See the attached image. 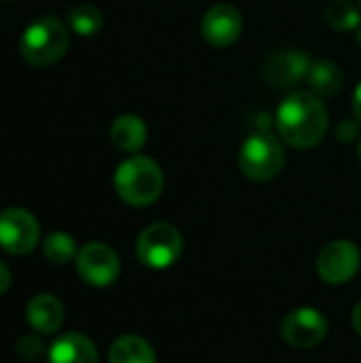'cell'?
<instances>
[{
  "instance_id": "cell-1",
  "label": "cell",
  "mask_w": 361,
  "mask_h": 363,
  "mask_svg": "<svg viewBox=\"0 0 361 363\" xmlns=\"http://www.w3.org/2000/svg\"><path fill=\"white\" fill-rule=\"evenodd\" d=\"M328 123V108L313 91L289 94L277 111V130L283 140L296 149H309L321 143Z\"/></svg>"
},
{
  "instance_id": "cell-2",
  "label": "cell",
  "mask_w": 361,
  "mask_h": 363,
  "mask_svg": "<svg viewBox=\"0 0 361 363\" xmlns=\"http://www.w3.org/2000/svg\"><path fill=\"white\" fill-rule=\"evenodd\" d=\"M164 189V172L157 162L145 155L128 157L117 166L115 191L130 206L153 204Z\"/></svg>"
},
{
  "instance_id": "cell-3",
  "label": "cell",
  "mask_w": 361,
  "mask_h": 363,
  "mask_svg": "<svg viewBox=\"0 0 361 363\" xmlns=\"http://www.w3.org/2000/svg\"><path fill=\"white\" fill-rule=\"evenodd\" d=\"M68 30L55 15H45L23 30L19 51L32 66H49L64 57L68 49Z\"/></svg>"
},
{
  "instance_id": "cell-4",
  "label": "cell",
  "mask_w": 361,
  "mask_h": 363,
  "mask_svg": "<svg viewBox=\"0 0 361 363\" xmlns=\"http://www.w3.org/2000/svg\"><path fill=\"white\" fill-rule=\"evenodd\" d=\"M238 166L240 172L251 181H272L285 166V149L277 136L257 132L243 143L238 151Z\"/></svg>"
},
{
  "instance_id": "cell-5",
  "label": "cell",
  "mask_w": 361,
  "mask_h": 363,
  "mask_svg": "<svg viewBox=\"0 0 361 363\" xmlns=\"http://www.w3.org/2000/svg\"><path fill=\"white\" fill-rule=\"evenodd\" d=\"M183 253V236L170 223H153L136 238V257L151 270L170 268Z\"/></svg>"
},
{
  "instance_id": "cell-6",
  "label": "cell",
  "mask_w": 361,
  "mask_h": 363,
  "mask_svg": "<svg viewBox=\"0 0 361 363\" xmlns=\"http://www.w3.org/2000/svg\"><path fill=\"white\" fill-rule=\"evenodd\" d=\"M77 272L87 285L109 287L117 281L121 272V262L109 245L89 242L77 253Z\"/></svg>"
},
{
  "instance_id": "cell-7",
  "label": "cell",
  "mask_w": 361,
  "mask_h": 363,
  "mask_svg": "<svg viewBox=\"0 0 361 363\" xmlns=\"http://www.w3.org/2000/svg\"><path fill=\"white\" fill-rule=\"evenodd\" d=\"M361 266L360 247L351 240H334L326 245L317 257V272L330 285L349 283Z\"/></svg>"
},
{
  "instance_id": "cell-8",
  "label": "cell",
  "mask_w": 361,
  "mask_h": 363,
  "mask_svg": "<svg viewBox=\"0 0 361 363\" xmlns=\"http://www.w3.org/2000/svg\"><path fill=\"white\" fill-rule=\"evenodd\" d=\"M40 238L38 221L23 208H6L0 213V247L11 255L30 253Z\"/></svg>"
},
{
  "instance_id": "cell-9",
  "label": "cell",
  "mask_w": 361,
  "mask_h": 363,
  "mask_svg": "<svg viewBox=\"0 0 361 363\" xmlns=\"http://www.w3.org/2000/svg\"><path fill=\"white\" fill-rule=\"evenodd\" d=\"M281 334L285 342L296 349H313L326 338L328 319L317 308H296L283 319Z\"/></svg>"
},
{
  "instance_id": "cell-10",
  "label": "cell",
  "mask_w": 361,
  "mask_h": 363,
  "mask_svg": "<svg viewBox=\"0 0 361 363\" xmlns=\"http://www.w3.org/2000/svg\"><path fill=\"white\" fill-rule=\"evenodd\" d=\"M313 62L311 55L302 49H281L272 53L264 64V79L270 87L285 89L302 79H306Z\"/></svg>"
},
{
  "instance_id": "cell-11",
  "label": "cell",
  "mask_w": 361,
  "mask_h": 363,
  "mask_svg": "<svg viewBox=\"0 0 361 363\" xmlns=\"http://www.w3.org/2000/svg\"><path fill=\"white\" fill-rule=\"evenodd\" d=\"M200 32L209 45L230 47L243 34V13L232 4H215L204 13Z\"/></svg>"
},
{
  "instance_id": "cell-12",
  "label": "cell",
  "mask_w": 361,
  "mask_h": 363,
  "mask_svg": "<svg viewBox=\"0 0 361 363\" xmlns=\"http://www.w3.org/2000/svg\"><path fill=\"white\" fill-rule=\"evenodd\" d=\"M26 319L38 334H53L64 323V306L51 294L34 296L26 306Z\"/></svg>"
},
{
  "instance_id": "cell-13",
  "label": "cell",
  "mask_w": 361,
  "mask_h": 363,
  "mask_svg": "<svg viewBox=\"0 0 361 363\" xmlns=\"http://www.w3.org/2000/svg\"><path fill=\"white\" fill-rule=\"evenodd\" d=\"M49 363H98V351L94 347V342L79 334V332H70L64 334L62 338H57L53 342V347L49 349Z\"/></svg>"
},
{
  "instance_id": "cell-14",
  "label": "cell",
  "mask_w": 361,
  "mask_h": 363,
  "mask_svg": "<svg viewBox=\"0 0 361 363\" xmlns=\"http://www.w3.org/2000/svg\"><path fill=\"white\" fill-rule=\"evenodd\" d=\"M111 140L126 153H136L147 143V125L138 115H119L111 125Z\"/></svg>"
},
{
  "instance_id": "cell-15",
  "label": "cell",
  "mask_w": 361,
  "mask_h": 363,
  "mask_svg": "<svg viewBox=\"0 0 361 363\" xmlns=\"http://www.w3.org/2000/svg\"><path fill=\"white\" fill-rule=\"evenodd\" d=\"M306 81L315 96L332 98L343 89L345 77H343V70L338 68V64H334L332 60H317V62H313V66L306 74Z\"/></svg>"
},
{
  "instance_id": "cell-16",
  "label": "cell",
  "mask_w": 361,
  "mask_h": 363,
  "mask_svg": "<svg viewBox=\"0 0 361 363\" xmlns=\"http://www.w3.org/2000/svg\"><path fill=\"white\" fill-rule=\"evenodd\" d=\"M109 363H157L151 345L138 336H121L109 351Z\"/></svg>"
},
{
  "instance_id": "cell-17",
  "label": "cell",
  "mask_w": 361,
  "mask_h": 363,
  "mask_svg": "<svg viewBox=\"0 0 361 363\" xmlns=\"http://www.w3.org/2000/svg\"><path fill=\"white\" fill-rule=\"evenodd\" d=\"M66 21L70 26V30L79 36H96L104 26V17H102L100 9H96L94 4L72 6L66 13Z\"/></svg>"
},
{
  "instance_id": "cell-18",
  "label": "cell",
  "mask_w": 361,
  "mask_h": 363,
  "mask_svg": "<svg viewBox=\"0 0 361 363\" xmlns=\"http://www.w3.org/2000/svg\"><path fill=\"white\" fill-rule=\"evenodd\" d=\"M326 21L338 32L357 30L361 23L360 9L351 0H330L326 6Z\"/></svg>"
},
{
  "instance_id": "cell-19",
  "label": "cell",
  "mask_w": 361,
  "mask_h": 363,
  "mask_svg": "<svg viewBox=\"0 0 361 363\" xmlns=\"http://www.w3.org/2000/svg\"><path fill=\"white\" fill-rule=\"evenodd\" d=\"M43 253L51 264H68L72 257H77L74 238L66 232H51L43 242Z\"/></svg>"
},
{
  "instance_id": "cell-20",
  "label": "cell",
  "mask_w": 361,
  "mask_h": 363,
  "mask_svg": "<svg viewBox=\"0 0 361 363\" xmlns=\"http://www.w3.org/2000/svg\"><path fill=\"white\" fill-rule=\"evenodd\" d=\"M17 353H19V357L34 362V359H38V357L45 353V347H43V342H40V340H36V338H32V336H26V338H21V340H19V345H17Z\"/></svg>"
},
{
  "instance_id": "cell-21",
  "label": "cell",
  "mask_w": 361,
  "mask_h": 363,
  "mask_svg": "<svg viewBox=\"0 0 361 363\" xmlns=\"http://www.w3.org/2000/svg\"><path fill=\"white\" fill-rule=\"evenodd\" d=\"M360 136V123L357 119H343L336 128V140L340 143H351Z\"/></svg>"
},
{
  "instance_id": "cell-22",
  "label": "cell",
  "mask_w": 361,
  "mask_h": 363,
  "mask_svg": "<svg viewBox=\"0 0 361 363\" xmlns=\"http://www.w3.org/2000/svg\"><path fill=\"white\" fill-rule=\"evenodd\" d=\"M9 287H11V270L6 268L4 262H0V296L6 294Z\"/></svg>"
},
{
  "instance_id": "cell-23",
  "label": "cell",
  "mask_w": 361,
  "mask_h": 363,
  "mask_svg": "<svg viewBox=\"0 0 361 363\" xmlns=\"http://www.w3.org/2000/svg\"><path fill=\"white\" fill-rule=\"evenodd\" d=\"M353 113H355V119L361 125V83L357 85L355 94H353Z\"/></svg>"
},
{
  "instance_id": "cell-24",
  "label": "cell",
  "mask_w": 361,
  "mask_h": 363,
  "mask_svg": "<svg viewBox=\"0 0 361 363\" xmlns=\"http://www.w3.org/2000/svg\"><path fill=\"white\" fill-rule=\"evenodd\" d=\"M353 328H355V332L361 336V302L353 308Z\"/></svg>"
},
{
  "instance_id": "cell-25",
  "label": "cell",
  "mask_w": 361,
  "mask_h": 363,
  "mask_svg": "<svg viewBox=\"0 0 361 363\" xmlns=\"http://www.w3.org/2000/svg\"><path fill=\"white\" fill-rule=\"evenodd\" d=\"M355 38H357V43H360V45H361V23H360V26H357V34H355Z\"/></svg>"
},
{
  "instance_id": "cell-26",
  "label": "cell",
  "mask_w": 361,
  "mask_h": 363,
  "mask_svg": "<svg viewBox=\"0 0 361 363\" xmlns=\"http://www.w3.org/2000/svg\"><path fill=\"white\" fill-rule=\"evenodd\" d=\"M357 155H360V160H361V138H360V145H357Z\"/></svg>"
},
{
  "instance_id": "cell-27",
  "label": "cell",
  "mask_w": 361,
  "mask_h": 363,
  "mask_svg": "<svg viewBox=\"0 0 361 363\" xmlns=\"http://www.w3.org/2000/svg\"><path fill=\"white\" fill-rule=\"evenodd\" d=\"M360 2H361V0H360Z\"/></svg>"
}]
</instances>
